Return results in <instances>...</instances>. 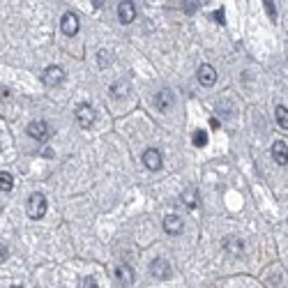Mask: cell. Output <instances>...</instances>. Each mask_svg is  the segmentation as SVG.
Returning <instances> with one entry per match:
<instances>
[{
  "instance_id": "6da1fadb",
  "label": "cell",
  "mask_w": 288,
  "mask_h": 288,
  "mask_svg": "<svg viewBox=\"0 0 288 288\" xmlns=\"http://www.w3.org/2000/svg\"><path fill=\"white\" fill-rule=\"evenodd\" d=\"M26 212H28L30 219H42L44 212H47V196L39 194V191L30 194L28 205H26Z\"/></svg>"
},
{
  "instance_id": "7a4b0ae2",
  "label": "cell",
  "mask_w": 288,
  "mask_h": 288,
  "mask_svg": "<svg viewBox=\"0 0 288 288\" xmlns=\"http://www.w3.org/2000/svg\"><path fill=\"white\" fill-rule=\"evenodd\" d=\"M95 120H97V113H95V108L90 106V104H79L76 106V122H79V127H83V129H90V127L95 125Z\"/></svg>"
},
{
  "instance_id": "3957f363",
  "label": "cell",
  "mask_w": 288,
  "mask_h": 288,
  "mask_svg": "<svg viewBox=\"0 0 288 288\" xmlns=\"http://www.w3.org/2000/svg\"><path fill=\"white\" fill-rule=\"evenodd\" d=\"M62 79H65V70L58 67V65H51V67H47V70L42 72V81H44V85H49V88L60 85Z\"/></svg>"
},
{
  "instance_id": "277c9868",
  "label": "cell",
  "mask_w": 288,
  "mask_h": 288,
  "mask_svg": "<svg viewBox=\"0 0 288 288\" xmlns=\"http://www.w3.org/2000/svg\"><path fill=\"white\" fill-rule=\"evenodd\" d=\"M60 30L67 35V37H74V35L79 33V16H76L74 12H67V14H62Z\"/></svg>"
},
{
  "instance_id": "5b68a950",
  "label": "cell",
  "mask_w": 288,
  "mask_h": 288,
  "mask_svg": "<svg viewBox=\"0 0 288 288\" xmlns=\"http://www.w3.org/2000/svg\"><path fill=\"white\" fill-rule=\"evenodd\" d=\"M28 134L33 136L35 141H47L49 136H51V127H49L44 120H35L28 125Z\"/></svg>"
},
{
  "instance_id": "8992f818",
  "label": "cell",
  "mask_w": 288,
  "mask_h": 288,
  "mask_svg": "<svg viewBox=\"0 0 288 288\" xmlns=\"http://www.w3.org/2000/svg\"><path fill=\"white\" fill-rule=\"evenodd\" d=\"M150 274H152L154 279H159V281H164V279L171 277V263H166L164 258L152 260V265H150Z\"/></svg>"
},
{
  "instance_id": "52a82bcc",
  "label": "cell",
  "mask_w": 288,
  "mask_h": 288,
  "mask_svg": "<svg viewBox=\"0 0 288 288\" xmlns=\"http://www.w3.org/2000/svg\"><path fill=\"white\" fill-rule=\"evenodd\" d=\"M143 164H145V168H148V171H159V168H162V164H164L162 152H159V150H154V148L145 150V152H143Z\"/></svg>"
},
{
  "instance_id": "ba28073f",
  "label": "cell",
  "mask_w": 288,
  "mask_h": 288,
  "mask_svg": "<svg viewBox=\"0 0 288 288\" xmlns=\"http://www.w3.org/2000/svg\"><path fill=\"white\" fill-rule=\"evenodd\" d=\"M214 81H217V70H214L212 65H201L198 67V83L210 88V85H214Z\"/></svg>"
},
{
  "instance_id": "9c48e42d",
  "label": "cell",
  "mask_w": 288,
  "mask_h": 288,
  "mask_svg": "<svg viewBox=\"0 0 288 288\" xmlns=\"http://www.w3.org/2000/svg\"><path fill=\"white\" fill-rule=\"evenodd\" d=\"M136 16V10H134V3H129V0H125V3H120L118 5V19H120V24H131Z\"/></svg>"
},
{
  "instance_id": "30bf717a",
  "label": "cell",
  "mask_w": 288,
  "mask_h": 288,
  "mask_svg": "<svg viewBox=\"0 0 288 288\" xmlns=\"http://www.w3.org/2000/svg\"><path fill=\"white\" fill-rule=\"evenodd\" d=\"M182 228H185V224H182V219L178 217V214H168V217H164V231H166L168 235H180Z\"/></svg>"
},
{
  "instance_id": "8fae6325",
  "label": "cell",
  "mask_w": 288,
  "mask_h": 288,
  "mask_svg": "<svg viewBox=\"0 0 288 288\" xmlns=\"http://www.w3.org/2000/svg\"><path fill=\"white\" fill-rule=\"evenodd\" d=\"M272 159L279 166H286L288 164V145L283 141H274L272 143Z\"/></svg>"
},
{
  "instance_id": "7c38bea8",
  "label": "cell",
  "mask_w": 288,
  "mask_h": 288,
  "mask_svg": "<svg viewBox=\"0 0 288 288\" xmlns=\"http://www.w3.org/2000/svg\"><path fill=\"white\" fill-rule=\"evenodd\" d=\"M152 102L159 111H168V108L173 106V93L171 90H159V93L152 97Z\"/></svg>"
},
{
  "instance_id": "4fadbf2b",
  "label": "cell",
  "mask_w": 288,
  "mask_h": 288,
  "mask_svg": "<svg viewBox=\"0 0 288 288\" xmlns=\"http://www.w3.org/2000/svg\"><path fill=\"white\" fill-rule=\"evenodd\" d=\"M116 279L122 283V286H129V283L134 281V270H131L127 263H118L116 265Z\"/></svg>"
},
{
  "instance_id": "5bb4252c",
  "label": "cell",
  "mask_w": 288,
  "mask_h": 288,
  "mask_svg": "<svg viewBox=\"0 0 288 288\" xmlns=\"http://www.w3.org/2000/svg\"><path fill=\"white\" fill-rule=\"evenodd\" d=\"M129 93H131V85H129V81L127 79H120V81H116V83L111 85V95L113 97H118V99L129 97Z\"/></svg>"
},
{
  "instance_id": "9a60e30c",
  "label": "cell",
  "mask_w": 288,
  "mask_h": 288,
  "mask_svg": "<svg viewBox=\"0 0 288 288\" xmlns=\"http://www.w3.org/2000/svg\"><path fill=\"white\" fill-rule=\"evenodd\" d=\"M180 201H182V203H185L189 210H196V208H198V194H196V189H185V191L180 194Z\"/></svg>"
},
{
  "instance_id": "2e32d148",
  "label": "cell",
  "mask_w": 288,
  "mask_h": 288,
  "mask_svg": "<svg viewBox=\"0 0 288 288\" xmlns=\"http://www.w3.org/2000/svg\"><path fill=\"white\" fill-rule=\"evenodd\" d=\"M274 116H277V125L281 127V129H288V108L286 106H277Z\"/></svg>"
},
{
  "instance_id": "e0dca14e",
  "label": "cell",
  "mask_w": 288,
  "mask_h": 288,
  "mask_svg": "<svg viewBox=\"0 0 288 288\" xmlns=\"http://www.w3.org/2000/svg\"><path fill=\"white\" fill-rule=\"evenodd\" d=\"M224 249L233 251V254H240L242 251V242L237 237H224Z\"/></svg>"
},
{
  "instance_id": "ac0fdd59",
  "label": "cell",
  "mask_w": 288,
  "mask_h": 288,
  "mask_svg": "<svg viewBox=\"0 0 288 288\" xmlns=\"http://www.w3.org/2000/svg\"><path fill=\"white\" fill-rule=\"evenodd\" d=\"M191 141H194V145H196V148H203V145L208 143V131H203V129H196L194 134H191Z\"/></svg>"
},
{
  "instance_id": "d6986e66",
  "label": "cell",
  "mask_w": 288,
  "mask_h": 288,
  "mask_svg": "<svg viewBox=\"0 0 288 288\" xmlns=\"http://www.w3.org/2000/svg\"><path fill=\"white\" fill-rule=\"evenodd\" d=\"M12 187H14L12 175L7 171H3V173H0V189H3V191H12Z\"/></svg>"
},
{
  "instance_id": "ffe728a7",
  "label": "cell",
  "mask_w": 288,
  "mask_h": 288,
  "mask_svg": "<svg viewBox=\"0 0 288 288\" xmlns=\"http://www.w3.org/2000/svg\"><path fill=\"white\" fill-rule=\"evenodd\" d=\"M79 288H97V279H95V277L79 279Z\"/></svg>"
},
{
  "instance_id": "44dd1931",
  "label": "cell",
  "mask_w": 288,
  "mask_h": 288,
  "mask_svg": "<svg viewBox=\"0 0 288 288\" xmlns=\"http://www.w3.org/2000/svg\"><path fill=\"white\" fill-rule=\"evenodd\" d=\"M99 65L108 67V51H99Z\"/></svg>"
},
{
  "instance_id": "7402d4cb",
  "label": "cell",
  "mask_w": 288,
  "mask_h": 288,
  "mask_svg": "<svg viewBox=\"0 0 288 288\" xmlns=\"http://www.w3.org/2000/svg\"><path fill=\"white\" fill-rule=\"evenodd\" d=\"M198 5H203V3H185V12H187V14H191V12H194Z\"/></svg>"
},
{
  "instance_id": "603a6c76",
  "label": "cell",
  "mask_w": 288,
  "mask_h": 288,
  "mask_svg": "<svg viewBox=\"0 0 288 288\" xmlns=\"http://www.w3.org/2000/svg\"><path fill=\"white\" fill-rule=\"evenodd\" d=\"M265 10H268V14L272 16V19L277 16V10H274V3H270V0H268V3H265Z\"/></svg>"
},
{
  "instance_id": "cb8c5ba5",
  "label": "cell",
  "mask_w": 288,
  "mask_h": 288,
  "mask_svg": "<svg viewBox=\"0 0 288 288\" xmlns=\"http://www.w3.org/2000/svg\"><path fill=\"white\" fill-rule=\"evenodd\" d=\"M214 19H217V24H219V26L226 24V21H224V10H221V7H219V10L214 12Z\"/></svg>"
},
{
  "instance_id": "d4e9b609",
  "label": "cell",
  "mask_w": 288,
  "mask_h": 288,
  "mask_svg": "<svg viewBox=\"0 0 288 288\" xmlns=\"http://www.w3.org/2000/svg\"><path fill=\"white\" fill-rule=\"evenodd\" d=\"M0 258H3V263H5V258H7V249H5V245H3V251H0Z\"/></svg>"
},
{
  "instance_id": "484cf974",
  "label": "cell",
  "mask_w": 288,
  "mask_h": 288,
  "mask_svg": "<svg viewBox=\"0 0 288 288\" xmlns=\"http://www.w3.org/2000/svg\"><path fill=\"white\" fill-rule=\"evenodd\" d=\"M12 288H19V286H12Z\"/></svg>"
}]
</instances>
